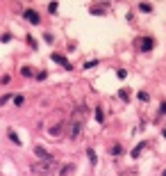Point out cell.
Segmentation results:
<instances>
[{"mask_svg":"<svg viewBox=\"0 0 166 176\" xmlns=\"http://www.w3.org/2000/svg\"><path fill=\"white\" fill-rule=\"evenodd\" d=\"M80 128H82V119H80V114H75V117L71 119V126H68V137L75 140V137L80 135Z\"/></svg>","mask_w":166,"mask_h":176,"instance_id":"6da1fadb","label":"cell"},{"mask_svg":"<svg viewBox=\"0 0 166 176\" xmlns=\"http://www.w3.org/2000/svg\"><path fill=\"white\" fill-rule=\"evenodd\" d=\"M50 60H52V62H57V64H64L66 69H71V64H68V60H66V57L62 55V53H52V55H50Z\"/></svg>","mask_w":166,"mask_h":176,"instance_id":"7a4b0ae2","label":"cell"},{"mask_svg":"<svg viewBox=\"0 0 166 176\" xmlns=\"http://www.w3.org/2000/svg\"><path fill=\"white\" fill-rule=\"evenodd\" d=\"M25 18L32 23V25H39V21H41V18H39V14H36L34 9H25Z\"/></svg>","mask_w":166,"mask_h":176,"instance_id":"3957f363","label":"cell"},{"mask_svg":"<svg viewBox=\"0 0 166 176\" xmlns=\"http://www.w3.org/2000/svg\"><path fill=\"white\" fill-rule=\"evenodd\" d=\"M34 155H36V158H41V160H48V158H50L48 151L43 149V146H36V149H34Z\"/></svg>","mask_w":166,"mask_h":176,"instance_id":"277c9868","label":"cell"},{"mask_svg":"<svg viewBox=\"0 0 166 176\" xmlns=\"http://www.w3.org/2000/svg\"><path fill=\"white\" fill-rule=\"evenodd\" d=\"M152 46H155V39H150V37L141 41V51H152Z\"/></svg>","mask_w":166,"mask_h":176,"instance_id":"5b68a950","label":"cell"},{"mask_svg":"<svg viewBox=\"0 0 166 176\" xmlns=\"http://www.w3.org/2000/svg\"><path fill=\"white\" fill-rule=\"evenodd\" d=\"M139 9H141V11H146V14H150V11H152V5H150V2H141Z\"/></svg>","mask_w":166,"mask_h":176,"instance_id":"8992f818","label":"cell"},{"mask_svg":"<svg viewBox=\"0 0 166 176\" xmlns=\"http://www.w3.org/2000/svg\"><path fill=\"white\" fill-rule=\"evenodd\" d=\"M87 155H89V160H91V165H96V162H98V158H96V151H94V149H89Z\"/></svg>","mask_w":166,"mask_h":176,"instance_id":"52a82bcc","label":"cell"},{"mask_svg":"<svg viewBox=\"0 0 166 176\" xmlns=\"http://www.w3.org/2000/svg\"><path fill=\"white\" fill-rule=\"evenodd\" d=\"M143 146H146V142H141V144L137 146L134 151H132V158H139V153H141V151H143Z\"/></svg>","mask_w":166,"mask_h":176,"instance_id":"ba28073f","label":"cell"},{"mask_svg":"<svg viewBox=\"0 0 166 176\" xmlns=\"http://www.w3.org/2000/svg\"><path fill=\"white\" fill-rule=\"evenodd\" d=\"M89 11H91V14H103V11H105V7H103V5H94Z\"/></svg>","mask_w":166,"mask_h":176,"instance_id":"9c48e42d","label":"cell"},{"mask_svg":"<svg viewBox=\"0 0 166 176\" xmlns=\"http://www.w3.org/2000/svg\"><path fill=\"white\" fill-rule=\"evenodd\" d=\"M96 121H98V124H103V108H96Z\"/></svg>","mask_w":166,"mask_h":176,"instance_id":"30bf717a","label":"cell"},{"mask_svg":"<svg viewBox=\"0 0 166 176\" xmlns=\"http://www.w3.org/2000/svg\"><path fill=\"white\" fill-rule=\"evenodd\" d=\"M9 140L14 142V144H21V140H18V135H16L14 130H9Z\"/></svg>","mask_w":166,"mask_h":176,"instance_id":"8fae6325","label":"cell"},{"mask_svg":"<svg viewBox=\"0 0 166 176\" xmlns=\"http://www.w3.org/2000/svg\"><path fill=\"white\" fill-rule=\"evenodd\" d=\"M32 73H34V71H32L30 67H23V69H21V76H32Z\"/></svg>","mask_w":166,"mask_h":176,"instance_id":"7c38bea8","label":"cell"},{"mask_svg":"<svg viewBox=\"0 0 166 176\" xmlns=\"http://www.w3.org/2000/svg\"><path fill=\"white\" fill-rule=\"evenodd\" d=\"M118 96H121V99H125V101H128V99H130V92H128V89H121V92H118Z\"/></svg>","mask_w":166,"mask_h":176,"instance_id":"4fadbf2b","label":"cell"},{"mask_svg":"<svg viewBox=\"0 0 166 176\" xmlns=\"http://www.w3.org/2000/svg\"><path fill=\"white\" fill-rule=\"evenodd\" d=\"M14 103H16V105H23V103H25V99L18 94V96H14Z\"/></svg>","mask_w":166,"mask_h":176,"instance_id":"5bb4252c","label":"cell"},{"mask_svg":"<svg viewBox=\"0 0 166 176\" xmlns=\"http://www.w3.org/2000/svg\"><path fill=\"white\" fill-rule=\"evenodd\" d=\"M57 7H59L57 2H50V5H48V9H50V14H55V11H57Z\"/></svg>","mask_w":166,"mask_h":176,"instance_id":"9a60e30c","label":"cell"},{"mask_svg":"<svg viewBox=\"0 0 166 176\" xmlns=\"http://www.w3.org/2000/svg\"><path fill=\"white\" fill-rule=\"evenodd\" d=\"M96 64H98V62H96V60H91V62L84 64V69H91V67H96Z\"/></svg>","mask_w":166,"mask_h":176,"instance_id":"2e32d148","label":"cell"},{"mask_svg":"<svg viewBox=\"0 0 166 176\" xmlns=\"http://www.w3.org/2000/svg\"><path fill=\"white\" fill-rule=\"evenodd\" d=\"M139 101H148V94H146V92H139Z\"/></svg>","mask_w":166,"mask_h":176,"instance_id":"e0dca14e","label":"cell"},{"mask_svg":"<svg viewBox=\"0 0 166 176\" xmlns=\"http://www.w3.org/2000/svg\"><path fill=\"white\" fill-rule=\"evenodd\" d=\"M159 110H161V114H166V103H161V108H159Z\"/></svg>","mask_w":166,"mask_h":176,"instance_id":"ac0fdd59","label":"cell"},{"mask_svg":"<svg viewBox=\"0 0 166 176\" xmlns=\"http://www.w3.org/2000/svg\"><path fill=\"white\" fill-rule=\"evenodd\" d=\"M164 137H166V130H164Z\"/></svg>","mask_w":166,"mask_h":176,"instance_id":"d6986e66","label":"cell"},{"mask_svg":"<svg viewBox=\"0 0 166 176\" xmlns=\"http://www.w3.org/2000/svg\"><path fill=\"white\" fill-rule=\"evenodd\" d=\"M164 176H166V171H164Z\"/></svg>","mask_w":166,"mask_h":176,"instance_id":"ffe728a7","label":"cell"}]
</instances>
